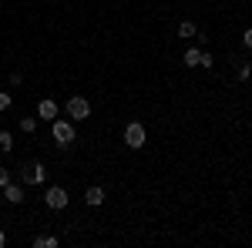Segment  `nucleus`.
Here are the masks:
<instances>
[{"instance_id": "9", "label": "nucleus", "mask_w": 252, "mask_h": 248, "mask_svg": "<svg viewBox=\"0 0 252 248\" xmlns=\"http://www.w3.org/2000/svg\"><path fill=\"white\" fill-rule=\"evenodd\" d=\"M34 248H58V238L54 235H37L34 238Z\"/></svg>"}, {"instance_id": "4", "label": "nucleus", "mask_w": 252, "mask_h": 248, "mask_svg": "<svg viewBox=\"0 0 252 248\" xmlns=\"http://www.w3.org/2000/svg\"><path fill=\"white\" fill-rule=\"evenodd\" d=\"M44 201H47V208H54V211L67 208V191L54 185V188H47V191H44Z\"/></svg>"}, {"instance_id": "15", "label": "nucleus", "mask_w": 252, "mask_h": 248, "mask_svg": "<svg viewBox=\"0 0 252 248\" xmlns=\"http://www.w3.org/2000/svg\"><path fill=\"white\" fill-rule=\"evenodd\" d=\"M252 74V64H239V81H249Z\"/></svg>"}, {"instance_id": "5", "label": "nucleus", "mask_w": 252, "mask_h": 248, "mask_svg": "<svg viewBox=\"0 0 252 248\" xmlns=\"http://www.w3.org/2000/svg\"><path fill=\"white\" fill-rule=\"evenodd\" d=\"M24 185H40V181H44V165H40V161H34V165H24Z\"/></svg>"}, {"instance_id": "13", "label": "nucleus", "mask_w": 252, "mask_h": 248, "mask_svg": "<svg viewBox=\"0 0 252 248\" xmlns=\"http://www.w3.org/2000/svg\"><path fill=\"white\" fill-rule=\"evenodd\" d=\"M14 148V138H10V131H0V151H10Z\"/></svg>"}, {"instance_id": "17", "label": "nucleus", "mask_w": 252, "mask_h": 248, "mask_svg": "<svg viewBox=\"0 0 252 248\" xmlns=\"http://www.w3.org/2000/svg\"><path fill=\"white\" fill-rule=\"evenodd\" d=\"M3 185H10V171H7V168H0V188H3Z\"/></svg>"}, {"instance_id": "10", "label": "nucleus", "mask_w": 252, "mask_h": 248, "mask_svg": "<svg viewBox=\"0 0 252 248\" xmlns=\"http://www.w3.org/2000/svg\"><path fill=\"white\" fill-rule=\"evenodd\" d=\"M195 34H198V27H195L192 20H182L178 24V37H195Z\"/></svg>"}, {"instance_id": "3", "label": "nucleus", "mask_w": 252, "mask_h": 248, "mask_svg": "<svg viewBox=\"0 0 252 248\" xmlns=\"http://www.w3.org/2000/svg\"><path fill=\"white\" fill-rule=\"evenodd\" d=\"M125 144H128V148H145V128H141V124H138V121H131V124H128V128H125Z\"/></svg>"}, {"instance_id": "2", "label": "nucleus", "mask_w": 252, "mask_h": 248, "mask_svg": "<svg viewBox=\"0 0 252 248\" xmlns=\"http://www.w3.org/2000/svg\"><path fill=\"white\" fill-rule=\"evenodd\" d=\"M64 111H67V117H71V121H84V117L91 114V104H88L84 97H71V101L64 104Z\"/></svg>"}, {"instance_id": "1", "label": "nucleus", "mask_w": 252, "mask_h": 248, "mask_svg": "<svg viewBox=\"0 0 252 248\" xmlns=\"http://www.w3.org/2000/svg\"><path fill=\"white\" fill-rule=\"evenodd\" d=\"M51 128H54V141H58L61 148L74 144V124H71V121H61V117H54V121H51Z\"/></svg>"}, {"instance_id": "19", "label": "nucleus", "mask_w": 252, "mask_h": 248, "mask_svg": "<svg viewBox=\"0 0 252 248\" xmlns=\"http://www.w3.org/2000/svg\"><path fill=\"white\" fill-rule=\"evenodd\" d=\"M3 245H7V235H3V231H0V248H3Z\"/></svg>"}, {"instance_id": "6", "label": "nucleus", "mask_w": 252, "mask_h": 248, "mask_svg": "<svg viewBox=\"0 0 252 248\" xmlns=\"http://www.w3.org/2000/svg\"><path fill=\"white\" fill-rule=\"evenodd\" d=\"M37 117H44V121H54V117H58V104H54L51 97H44V101L37 104Z\"/></svg>"}, {"instance_id": "11", "label": "nucleus", "mask_w": 252, "mask_h": 248, "mask_svg": "<svg viewBox=\"0 0 252 248\" xmlns=\"http://www.w3.org/2000/svg\"><path fill=\"white\" fill-rule=\"evenodd\" d=\"M198 57H202V47H189L185 51V64L189 67H198Z\"/></svg>"}, {"instance_id": "14", "label": "nucleus", "mask_w": 252, "mask_h": 248, "mask_svg": "<svg viewBox=\"0 0 252 248\" xmlns=\"http://www.w3.org/2000/svg\"><path fill=\"white\" fill-rule=\"evenodd\" d=\"M215 64V57L209 54V51H202V57H198V67H212Z\"/></svg>"}, {"instance_id": "12", "label": "nucleus", "mask_w": 252, "mask_h": 248, "mask_svg": "<svg viewBox=\"0 0 252 248\" xmlns=\"http://www.w3.org/2000/svg\"><path fill=\"white\" fill-rule=\"evenodd\" d=\"M34 128H37V117H20V131L24 134H31Z\"/></svg>"}, {"instance_id": "18", "label": "nucleus", "mask_w": 252, "mask_h": 248, "mask_svg": "<svg viewBox=\"0 0 252 248\" xmlns=\"http://www.w3.org/2000/svg\"><path fill=\"white\" fill-rule=\"evenodd\" d=\"M242 40H246V47H252V27L246 30V34H242Z\"/></svg>"}, {"instance_id": "16", "label": "nucleus", "mask_w": 252, "mask_h": 248, "mask_svg": "<svg viewBox=\"0 0 252 248\" xmlns=\"http://www.w3.org/2000/svg\"><path fill=\"white\" fill-rule=\"evenodd\" d=\"M10 104H14V101H10V94H7V91H0V111H7Z\"/></svg>"}, {"instance_id": "7", "label": "nucleus", "mask_w": 252, "mask_h": 248, "mask_svg": "<svg viewBox=\"0 0 252 248\" xmlns=\"http://www.w3.org/2000/svg\"><path fill=\"white\" fill-rule=\"evenodd\" d=\"M3 198H7L10 205H20V201H24V188H20V185H3Z\"/></svg>"}, {"instance_id": "8", "label": "nucleus", "mask_w": 252, "mask_h": 248, "mask_svg": "<svg viewBox=\"0 0 252 248\" xmlns=\"http://www.w3.org/2000/svg\"><path fill=\"white\" fill-rule=\"evenodd\" d=\"M84 201L91 205V208H97V205H104V188H88V194H84Z\"/></svg>"}]
</instances>
